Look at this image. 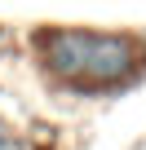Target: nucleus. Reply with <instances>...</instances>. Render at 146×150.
I'll return each mask as SVG.
<instances>
[{"label": "nucleus", "mask_w": 146, "mask_h": 150, "mask_svg": "<svg viewBox=\"0 0 146 150\" xmlns=\"http://www.w3.org/2000/svg\"><path fill=\"white\" fill-rule=\"evenodd\" d=\"M40 57L66 84L111 88L142 66V44L128 35H98V31H49L40 40Z\"/></svg>", "instance_id": "f257e3e1"}, {"label": "nucleus", "mask_w": 146, "mask_h": 150, "mask_svg": "<svg viewBox=\"0 0 146 150\" xmlns=\"http://www.w3.org/2000/svg\"><path fill=\"white\" fill-rule=\"evenodd\" d=\"M0 150H18V141L9 137V128H0Z\"/></svg>", "instance_id": "f03ea898"}]
</instances>
